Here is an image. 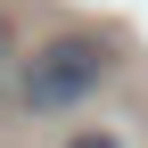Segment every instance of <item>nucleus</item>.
Here are the masks:
<instances>
[{"label":"nucleus","mask_w":148,"mask_h":148,"mask_svg":"<svg viewBox=\"0 0 148 148\" xmlns=\"http://www.w3.org/2000/svg\"><path fill=\"white\" fill-rule=\"evenodd\" d=\"M107 82V41L99 33H58V41H41L25 58V74H16V99L41 107V115H58V107L90 99V90Z\"/></svg>","instance_id":"1"},{"label":"nucleus","mask_w":148,"mask_h":148,"mask_svg":"<svg viewBox=\"0 0 148 148\" xmlns=\"http://www.w3.org/2000/svg\"><path fill=\"white\" fill-rule=\"evenodd\" d=\"M8 49H16V25H8V8H0V58H8Z\"/></svg>","instance_id":"3"},{"label":"nucleus","mask_w":148,"mask_h":148,"mask_svg":"<svg viewBox=\"0 0 148 148\" xmlns=\"http://www.w3.org/2000/svg\"><path fill=\"white\" fill-rule=\"evenodd\" d=\"M66 148H123V140H115V132H74Z\"/></svg>","instance_id":"2"}]
</instances>
